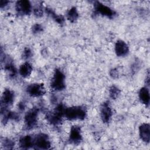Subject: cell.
Masks as SVG:
<instances>
[{
    "instance_id": "obj_1",
    "label": "cell",
    "mask_w": 150,
    "mask_h": 150,
    "mask_svg": "<svg viewBox=\"0 0 150 150\" xmlns=\"http://www.w3.org/2000/svg\"><path fill=\"white\" fill-rule=\"evenodd\" d=\"M64 115L70 120H83L86 115V110L83 107H72L66 108Z\"/></svg>"
},
{
    "instance_id": "obj_2",
    "label": "cell",
    "mask_w": 150,
    "mask_h": 150,
    "mask_svg": "<svg viewBox=\"0 0 150 150\" xmlns=\"http://www.w3.org/2000/svg\"><path fill=\"white\" fill-rule=\"evenodd\" d=\"M66 108L62 104H59L52 113H49L47 118L49 121L54 125H57L60 123L62 117L64 115Z\"/></svg>"
},
{
    "instance_id": "obj_3",
    "label": "cell",
    "mask_w": 150,
    "mask_h": 150,
    "mask_svg": "<svg viewBox=\"0 0 150 150\" xmlns=\"http://www.w3.org/2000/svg\"><path fill=\"white\" fill-rule=\"evenodd\" d=\"M65 76L63 72L60 70L56 69L54 71V75L52 79L51 86L52 87L57 91L62 90L65 87L64 82Z\"/></svg>"
},
{
    "instance_id": "obj_4",
    "label": "cell",
    "mask_w": 150,
    "mask_h": 150,
    "mask_svg": "<svg viewBox=\"0 0 150 150\" xmlns=\"http://www.w3.org/2000/svg\"><path fill=\"white\" fill-rule=\"evenodd\" d=\"M34 145L38 149H49L50 147V142L48 136L43 133L39 134L34 139Z\"/></svg>"
},
{
    "instance_id": "obj_5",
    "label": "cell",
    "mask_w": 150,
    "mask_h": 150,
    "mask_svg": "<svg viewBox=\"0 0 150 150\" xmlns=\"http://www.w3.org/2000/svg\"><path fill=\"white\" fill-rule=\"evenodd\" d=\"M26 92L32 97H39L43 96L46 90L43 84L34 83L27 87Z\"/></svg>"
},
{
    "instance_id": "obj_6",
    "label": "cell",
    "mask_w": 150,
    "mask_h": 150,
    "mask_svg": "<svg viewBox=\"0 0 150 150\" xmlns=\"http://www.w3.org/2000/svg\"><path fill=\"white\" fill-rule=\"evenodd\" d=\"M38 110L33 108L28 111L25 116V122L28 128H33L37 122Z\"/></svg>"
},
{
    "instance_id": "obj_7",
    "label": "cell",
    "mask_w": 150,
    "mask_h": 150,
    "mask_svg": "<svg viewBox=\"0 0 150 150\" xmlns=\"http://www.w3.org/2000/svg\"><path fill=\"white\" fill-rule=\"evenodd\" d=\"M13 93L8 89H6L2 94L1 100V112L6 111V107L11 104L13 101Z\"/></svg>"
},
{
    "instance_id": "obj_8",
    "label": "cell",
    "mask_w": 150,
    "mask_h": 150,
    "mask_svg": "<svg viewBox=\"0 0 150 150\" xmlns=\"http://www.w3.org/2000/svg\"><path fill=\"white\" fill-rule=\"evenodd\" d=\"M95 11L103 15L108 17H113L115 15V12L110 7L100 3V2H96L94 4Z\"/></svg>"
},
{
    "instance_id": "obj_9",
    "label": "cell",
    "mask_w": 150,
    "mask_h": 150,
    "mask_svg": "<svg viewBox=\"0 0 150 150\" xmlns=\"http://www.w3.org/2000/svg\"><path fill=\"white\" fill-rule=\"evenodd\" d=\"M112 112L111 107L108 101L104 103L100 108L101 118L104 122H108L111 119Z\"/></svg>"
},
{
    "instance_id": "obj_10",
    "label": "cell",
    "mask_w": 150,
    "mask_h": 150,
    "mask_svg": "<svg viewBox=\"0 0 150 150\" xmlns=\"http://www.w3.org/2000/svg\"><path fill=\"white\" fill-rule=\"evenodd\" d=\"M16 10L21 14H29L31 11V4L26 0L19 1L16 4Z\"/></svg>"
},
{
    "instance_id": "obj_11",
    "label": "cell",
    "mask_w": 150,
    "mask_h": 150,
    "mask_svg": "<svg viewBox=\"0 0 150 150\" xmlns=\"http://www.w3.org/2000/svg\"><path fill=\"white\" fill-rule=\"evenodd\" d=\"M82 139V136L81 134V130L78 126H73L70 130V141L71 142L77 144Z\"/></svg>"
},
{
    "instance_id": "obj_12",
    "label": "cell",
    "mask_w": 150,
    "mask_h": 150,
    "mask_svg": "<svg viewBox=\"0 0 150 150\" xmlns=\"http://www.w3.org/2000/svg\"><path fill=\"white\" fill-rule=\"evenodd\" d=\"M115 51L118 56H125L129 51L128 45L122 40H118L115 45Z\"/></svg>"
},
{
    "instance_id": "obj_13",
    "label": "cell",
    "mask_w": 150,
    "mask_h": 150,
    "mask_svg": "<svg viewBox=\"0 0 150 150\" xmlns=\"http://www.w3.org/2000/svg\"><path fill=\"white\" fill-rule=\"evenodd\" d=\"M139 132L141 139L143 141L148 143L150 139L149 125L145 123L140 125L139 128Z\"/></svg>"
},
{
    "instance_id": "obj_14",
    "label": "cell",
    "mask_w": 150,
    "mask_h": 150,
    "mask_svg": "<svg viewBox=\"0 0 150 150\" xmlns=\"http://www.w3.org/2000/svg\"><path fill=\"white\" fill-rule=\"evenodd\" d=\"M19 145L23 149L30 148L34 145V138L30 135H26L20 139Z\"/></svg>"
},
{
    "instance_id": "obj_15",
    "label": "cell",
    "mask_w": 150,
    "mask_h": 150,
    "mask_svg": "<svg viewBox=\"0 0 150 150\" xmlns=\"http://www.w3.org/2000/svg\"><path fill=\"white\" fill-rule=\"evenodd\" d=\"M139 98L140 101L145 105H148L149 103V90L146 87H142L139 91Z\"/></svg>"
},
{
    "instance_id": "obj_16",
    "label": "cell",
    "mask_w": 150,
    "mask_h": 150,
    "mask_svg": "<svg viewBox=\"0 0 150 150\" xmlns=\"http://www.w3.org/2000/svg\"><path fill=\"white\" fill-rule=\"evenodd\" d=\"M32 71V67L29 63H25L22 64L19 70V74L23 77H27L31 74Z\"/></svg>"
},
{
    "instance_id": "obj_17",
    "label": "cell",
    "mask_w": 150,
    "mask_h": 150,
    "mask_svg": "<svg viewBox=\"0 0 150 150\" xmlns=\"http://www.w3.org/2000/svg\"><path fill=\"white\" fill-rule=\"evenodd\" d=\"M79 17L77 11L75 7H73L69 9L67 13V19L71 22H73L77 20Z\"/></svg>"
},
{
    "instance_id": "obj_18",
    "label": "cell",
    "mask_w": 150,
    "mask_h": 150,
    "mask_svg": "<svg viewBox=\"0 0 150 150\" xmlns=\"http://www.w3.org/2000/svg\"><path fill=\"white\" fill-rule=\"evenodd\" d=\"M46 11L47 13L49 15H50L57 23H59L60 24H62L64 22V18L62 16L56 14L51 9L46 8Z\"/></svg>"
},
{
    "instance_id": "obj_19",
    "label": "cell",
    "mask_w": 150,
    "mask_h": 150,
    "mask_svg": "<svg viewBox=\"0 0 150 150\" xmlns=\"http://www.w3.org/2000/svg\"><path fill=\"white\" fill-rule=\"evenodd\" d=\"M4 69L9 73L10 76H14L16 75V69L11 62L8 61L6 62L4 66Z\"/></svg>"
},
{
    "instance_id": "obj_20",
    "label": "cell",
    "mask_w": 150,
    "mask_h": 150,
    "mask_svg": "<svg viewBox=\"0 0 150 150\" xmlns=\"http://www.w3.org/2000/svg\"><path fill=\"white\" fill-rule=\"evenodd\" d=\"M109 93H110V96L111 98L115 99L120 95V90L117 87H116L115 86H112L110 88Z\"/></svg>"
},
{
    "instance_id": "obj_21",
    "label": "cell",
    "mask_w": 150,
    "mask_h": 150,
    "mask_svg": "<svg viewBox=\"0 0 150 150\" xmlns=\"http://www.w3.org/2000/svg\"><path fill=\"white\" fill-rule=\"evenodd\" d=\"M3 145L5 146V148H7V149H11L12 148V146L14 145V142L11 141V139H5L4 140V142H3Z\"/></svg>"
},
{
    "instance_id": "obj_22",
    "label": "cell",
    "mask_w": 150,
    "mask_h": 150,
    "mask_svg": "<svg viewBox=\"0 0 150 150\" xmlns=\"http://www.w3.org/2000/svg\"><path fill=\"white\" fill-rule=\"evenodd\" d=\"M34 13L35 15L39 17V16H41L43 15V10H42V8L40 6H36L35 9H34Z\"/></svg>"
},
{
    "instance_id": "obj_23",
    "label": "cell",
    "mask_w": 150,
    "mask_h": 150,
    "mask_svg": "<svg viewBox=\"0 0 150 150\" xmlns=\"http://www.w3.org/2000/svg\"><path fill=\"white\" fill-rule=\"evenodd\" d=\"M32 30L34 33H39L42 30V27L39 24H36L35 25L33 28H32Z\"/></svg>"
},
{
    "instance_id": "obj_24",
    "label": "cell",
    "mask_w": 150,
    "mask_h": 150,
    "mask_svg": "<svg viewBox=\"0 0 150 150\" xmlns=\"http://www.w3.org/2000/svg\"><path fill=\"white\" fill-rule=\"evenodd\" d=\"M30 56H31V50L29 48H26L24 50L23 54V58L26 59L29 58L30 57Z\"/></svg>"
},
{
    "instance_id": "obj_25",
    "label": "cell",
    "mask_w": 150,
    "mask_h": 150,
    "mask_svg": "<svg viewBox=\"0 0 150 150\" xmlns=\"http://www.w3.org/2000/svg\"><path fill=\"white\" fill-rule=\"evenodd\" d=\"M110 75L114 78H117L119 75V72L117 69H114L111 70Z\"/></svg>"
},
{
    "instance_id": "obj_26",
    "label": "cell",
    "mask_w": 150,
    "mask_h": 150,
    "mask_svg": "<svg viewBox=\"0 0 150 150\" xmlns=\"http://www.w3.org/2000/svg\"><path fill=\"white\" fill-rule=\"evenodd\" d=\"M8 2H9V1H8L1 0V2H0V6H1V8H3L4 6H6Z\"/></svg>"
},
{
    "instance_id": "obj_27",
    "label": "cell",
    "mask_w": 150,
    "mask_h": 150,
    "mask_svg": "<svg viewBox=\"0 0 150 150\" xmlns=\"http://www.w3.org/2000/svg\"><path fill=\"white\" fill-rule=\"evenodd\" d=\"M25 105L24 103H20L18 105V107H19L18 108L20 110H23L25 108Z\"/></svg>"
}]
</instances>
